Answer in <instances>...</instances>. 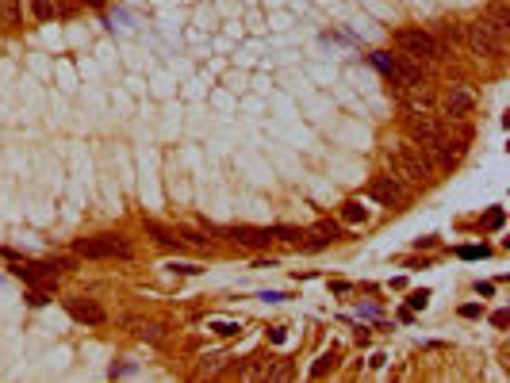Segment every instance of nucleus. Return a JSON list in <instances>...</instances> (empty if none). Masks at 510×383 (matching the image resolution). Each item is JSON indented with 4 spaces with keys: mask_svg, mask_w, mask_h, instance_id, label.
Masks as SVG:
<instances>
[{
    "mask_svg": "<svg viewBox=\"0 0 510 383\" xmlns=\"http://www.w3.org/2000/svg\"><path fill=\"white\" fill-rule=\"evenodd\" d=\"M387 169H392L395 181H411V184H426L437 176V169L430 165V153H426V146L418 142H392L384 153Z\"/></svg>",
    "mask_w": 510,
    "mask_h": 383,
    "instance_id": "obj_1",
    "label": "nucleus"
},
{
    "mask_svg": "<svg viewBox=\"0 0 510 383\" xmlns=\"http://www.w3.org/2000/svg\"><path fill=\"white\" fill-rule=\"evenodd\" d=\"M395 50L403 57H411L414 66H433V62H442L445 57V47L442 38L433 35V31H422V27H399L392 35Z\"/></svg>",
    "mask_w": 510,
    "mask_h": 383,
    "instance_id": "obj_2",
    "label": "nucleus"
},
{
    "mask_svg": "<svg viewBox=\"0 0 510 383\" xmlns=\"http://www.w3.org/2000/svg\"><path fill=\"white\" fill-rule=\"evenodd\" d=\"M464 38H468L472 54L502 57V50H507V23H502V19H491V16H480L476 23H468Z\"/></svg>",
    "mask_w": 510,
    "mask_h": 383,
    "instance_id": "obj_3",
    "label": "nucleus"
},
{
    "mask_svg": "<svg viewBox=\"0 0 510 383\" xmlns=\"http://www.w3.org/2000/svg\"><path fill=\"white\" fill-rule=\"evenodd\" d=\"M372 66L380 69L387 81H395L399 88H407V92H411V88H418V85H422V77H426L422 66H414L411 57H403V54H384V50H380V54H372Z\"/></svg>",
    "mask_w": 510,
    "mask_h": 383,
    "instance_id": "obj_4",
    "label": "nucleus"
},
{
    "mask_svg": "<svg viewBox=\"0 0 510 383\" xmlns=\"http://www.w3.org/2000/svg\"><path fill=\"white\" fill-rule=\"evenodd\" d=\"M73 253L88 261H131V246H127L119 234H97V238H77L73 241Z\"/></svg>",
    "mask_w": 510,
    "mask_h": 383,
    "instance_id": "obj_5",
    "label": "nucleus"
},
{
    "mask_svg": "<svg viewBox=\"0 0 510 383\" xmlns=\"http://www.w3.org/2000/svg\"><path fill=\"white\" fill-rule=\"evenodd\" d=\"M476 107V92L468 85H449V92L442 96V119H468Z\"/></svg>",
    "mask_w": 510,
    "mask_h": 383,
    "instance_id": "obj_6",
    "label": "nucleus"
},
{
    "mask_svg": "<svg viewBox=\"0 0 510 383\" xmlns=\"http://www.w3.org/2000/svg\"><path fill=\"white\" fill-rule=\"evenodd\" d=\"M368 200H376L380 207H399V203L407 200V192H403V181H395V176H372L365 188Z\"/></svg>",
    "mask_w": 510,
    "mask_h": 383,
    "instance_id": "obj_7",
    "label": "nucleus"
},
{
    "mask_svg": "<svg viewBox=\"0 0 510 383\" xmlns=\"http://www.w3.org/2000/svg\"><path fill=\"white\" fill-rule=\"evenodd\" d=\"M12 272L27 280L31 287H42L47 280H54L62 272V261H20V265H12Z\"/></svg>",
    "mask_w": 510,
    "mask_h": 383,
    "instance_id": "obj_8",
    "label": "nucleus"
},
{
    "mask_svg": "<svg viewBox=\"0 0 510 383\" xmlns=\"http://www.w3.org/2000/svg\"><path fill=\"white\" fill-rule=\"evenodd\" d=\"M66 311H69V318L73 322H81V326H104V306L97 303V299H85V295H73V299H66Z\"/></svg>",
    "mask_w": 510,
    "mask_h": 383,
    "instance_id": "obj_9",
    "label": "nucleus"
},
{
    "mask_svg": "<svg viewBox=\"0 0 510 383\" xmlns=\"http://www.w3.org/2000/svg\"><path fill=\"white\" fill-rule=\"evenodd\" d=\"M227 234L246 249H265L269 241H277V226H234Z\"/></svg>",
    "mask_w": 510,
    "mask_h": 383,
    "instance_id": "obj_10",
    "label": "nucleus"
},
{
    "mask_svg": "<svg viewBox=\"0 0 510 383\" xmlns=\"http://www.w3.org/2000/svg\"><path fill=\"white\" fill-rule=\"evenodd\" d=\"M27 12L35 23H50V19L58 16V4L54 0H27Z\"/></svg>",
    "mask_w": 510,
    "mask_h": 383,
    "instance_id": "obj_11",
    "label": "nucleus"
},
{
    "mask_svg": "<svg viewBox=\"0 0 510 383\" xmlns=\"http://www.w3.org/2000/svg\"><path fill=\"white\" fill-rule=\"evenodd\" d=\"M23 19V0H0V23L4 27H16Z\"/></svg>",
    "mask_w": 510,
    "mask_h": 383,
    "instance_id": "obj_12",
    "label": "nucleus"
},
{
    "mask_svg": "<svg viewBox=\"0 0 510 383\" xmlns=\"http://www.w3.org/2000/svg\"><path fill=\"white\" fill-rule=\"evenodd\" d=\"M131 330H135V337H142V341H162V326L157 322H142V318H131Z\"/></svg>",
    "mask_w": 510,
    "mask_h": 383,
    "instance_id": "obj_13",
    "label": "nucleus"
},
{
    "mask_svg": "<svg viewBox=\"0 0 510 383\" xmlns=\"http://www.w3.org/2000/svg\"><path fill=\"white\" fill-rule=\"evenodd\" d=\"M207 330H212L215 337H238L242 334V322H231V318H212V322H207Z\"/></svg>",
    "mask_w": 510,
    "mask_h": 383,
    "instance_id": "obj_14",
    "label": "nucleus"
},
{
    "mask_svg": "<svg viewBox=\"0 0 510 383\" xmlns=\"http://www.w3.org/2000/svg\"><path fill=\"white\" fill-rule=\"evenodd\" d=\"M334 364H337V353L330 349V353H322L315 364H311V380H322V375H327L330 368H334Z\"/></svg>",
    "mask_w": 510,
    "mask_h": 383,
    "instance_id": "obj_15",
    "label": "nucleus"
},
{
    "mask_svg": "<svg viewBox=\"0 0 510 383\" xmlns=\"http://www.w3.org/2000/svg\"><path fill=\"white\" fill-rule=\"evenodd\" d=\"M342 222H349V226H361V222H368V211L361 207V203H346V207H342Z\"/></svg>",
    "mask_w": 510,
    "mask_h": 383,
    "instance_id": "obj_16",
    "label": "nucleus"
},
{
    "mask_svg": "<svg viewBox=\"0 0 510 383\" xmlns=\"http://www.w3.org/2000/svg\"><path fill=\"white\" fill-rule=\"evenodd\" d=\"M457 257H461V261H480V257H487V246H461V249H457Z\"/></svg>",
    "mask_w": 510,
    "mask_h": 383,
    "instance_id": "obj_17",
    "label": "nucleus"
},
{
    "mask_svg": "<svg viewBox=\"0 0 510 383\" xmlns=\"http://www.w3.org/2000/svg\"><path fill=\"white\" fill-rule=\"evenodd\" d=\"M426 303H430V291H426V287H422V291H411V295H407V306H411V311H422Z\"/></svg>",
    "mask_w": 510,
    "mask_h": 383,
    "instance_id": "obj_18",
    "label": "nucleus"
},
{
    "mask_svg": "<svg viewBox=\"0 0 510 383\" xmlns=\"http://www.w3.org/2000/svg\"><path fill=\"white\" fill-rule=\"evenodd\" d=\"M261 375H265V380H288V375H292V364H272L269 372H261Z\"/></svg>",
    "mask_w": 510,
    "mask_h": 383,
    "instance_id": "obj_19",
    "label": "nucleus"
},
{
    "mask_svg": "<svg viewBox=\"0 0 510 383\" xmlns=\"http://www.w3.org/2000/svg\"><path fill=\"white\" fill-rule=\"evenodd\" d=\"M27 303L31 306H42V303H47V287H35V291L27 295Z\"/></svg>",
    "mask_w": 510,
    "mask_h": 383,
    "instance_id": "obj_20",
    "label": "nucleus"
},
{
    "mask_svg": "<svg viewBox=\"0 0 510 383\" xmlns=\"http://www.w3.org/2000/svg\"><path fill=\"white\" fill-rule=\"evenodd\" d=\"M169 268H173V272H184V276H196V272H200V268L188 265V261H184V265H169Z\"/></svg>",
    "mask_w": 510,
    "mask_h": 383,
    "instance_id": "obj_21",
    "label": "nucleus"
},
{
    "mask_svg": "<svg viewBox=\"0 0 510 383\" xmlns=\"http://www.w3.org/2000/svg\"><path fill=\"white\" fill-rule=\"evenodd\" d=\"M487 226H491V230L502 226V211H491V215H487Z\"/></svg>",
    "mask_w": 510,
    "mask_h": 383,
    "instance_id": "obj_22",
    "label": "nucleus"
},
{
    "mask_svg": "<svg viewBox=\"0 0 510 383\" xmlns=\"http://www.w3.org/2000/svg\"><path fill=\"white\" fill-rule=\"evenodd\" d=\"M269 337H272L277 345H284V337H288V334H284V326H272V330H269Z\"/></svg>",
    "mask_w": 510,
    "mask_h": 383,
    "instance_id": "obj_23",
    "label": "nucleus"
},
{
    "mask_svg": "<svg viewBox=\"0 0 510 383\" xmlns=\"http://www.w3.org/2000/svg\"><path fill=\"white\" fill-rule=\"evenodd\" d=\"M461 315H464V318H480V306L468 303V306H461Z\"/></svg>",
    "mask_w": 510,
    "mask_h": 383,
    "instance_id": "obj_24",
    "label": "nucleus"
},
{
    "mask_svg": "<svg viewBox=\"0 0 510 383\" xmlns=\"http://www.w3.org/2000/svg\"><path fill=\"white\" fill-rule=\"evenodd\" d=\"M112 375H135V364H123V368H112Z\"/></svg>",
    "mask_w": 510,
    "mask_h": 383,
    "instance_id": "obj_25",
    "label": "nucleus"
},
{
    "mask_svg": "<svg viewBox=\"0 0 510 383\" xmlns=\"http://www.w3.org/2000/svg\"><path fill=\"white\" fill-rule=\"evenodd\" d=\"M491 322H495V326L502 330V326H507V311H495V315H491Z\"/></svg>",
    "mask_w": 510,
    "mask_h": 383,
    "instance_id": "obj_26",
    "label": "nucleus"
},
{
    "mask_svg": "<svg viewBox=\"0 0 510 383\" xmlns=\"http://www.w3.org/2000/svg\"><path fill=\"white\" fill-rule=\"evenodd\" d=\"M81 4H92V8H104L107 0H81Z\"/></svg>",
    "mask_w": 510,
    "mask_h": 383,
    "instance_id": "obj_27",
    "label": "nucleus"
}]
</instances>
